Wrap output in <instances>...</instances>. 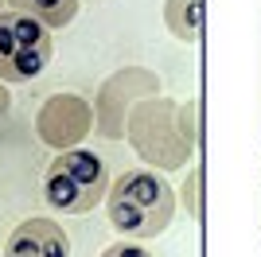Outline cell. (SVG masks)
Wrapping results in <instances>:
<instances>
[{
	"label": "cell",
	"mask_w": 261,
	"mask_h": 257,
	"mask_svg": "<svg viewBox=\"0 0 261 257\" xmlns=\"http://www.w3.org/2000/svg\"><path fill=\"white\" fill-rule=\"evenodd\" d=\"M106 218L121 238H160L175 218V191L152 168H129L109 179L106 191Z\"/></svg>",
	"instance_id": "1"
},
{
	"label": "cell",
	"mask_w": 261,
	"mask_h": 257,
	"mask_svg": "<svg viewBox=\"0 0 261 257\" xmlns=\"http://www.w3.org/2000/svg\"><path fill=\"white\" fill-rule=\"evenodd\" d=\"M109 191V164L90 148H63L43 171V203L55 214H90Z\"/></svg>",
	"instance_id": "2"
},
{
	"label": "cell",
	"mask_w": 261,
	"mask_h": 257,
	"mask_svg": "<svg viewBox=\"0 0 261 257\" xmlns=\"http://www.w3.org/2000/svg\"><path fill=\"white\" fill-rule=\"evenodd\" d=\"M55 55V32L35 16L0 12V82H32Z\"/></svg>",
	"instance_id": "3"
},
{
	"label": "cell",
	"mask_w": 261,
	"mask_h": 257,
	"mask_svg": "<svg viewBox=\"0 0 261 257\" xmlns=\"http://www.w3.org/2000/svg\"><path fill=\"white\" fill-rule=\"evenodd\" d=\"M125 137L133 140L137 156L148 160L152 168H179L187 160V140L179 137V121L168 101H148V106L129 109Z\"/></svg>",
	"instance_id": "4"
},
{
	"label": "cell",
	"mask_w": 261,
	"mask_h": 257,
	"mask_svg": "<svg viewBox=\"0 0 261 257\" xmlns=\"http://www.w3.org/2000/svg\"><path fill=\"white\" fill-rule=\"evenodd\" d=\"M94 128V106L82 94H51L35 113V133L47 148H78Z\"/></svg>",
	"instance_id": "5"
},
{
	"label": "cell",
	"mask_w": 261,
	"mask_h": 257,
	"mask_svg": "<svg viewBox=\"0 0 261 257\" xmlns=\"http://www.w3.org/2000/svg\"><path fill=\"white\" fill-rule=\"evenodd\" d=\"M156 78L144 70H117L101 82L98 97H94V128L106 140H121L125 137V121H129V106L137 97L152 94Z\"/></svg>",
	"instance_id": "6"
},
{
	"label": "cell",
	"mask_w": 261,
	"mask_h": 257,
	"mask_svg": "<svg viewBox=\"0 0 261 257\" xmlns=\"http://www.w3.org/2000/svg\"><path fill=\"white\" fill-rule=\"evenodd\" d=\"M4 257H70V234L55 218L35 214V218H23L8 234Z\"/></svg>",
	"instance_id": "7"
},
{
	"label": "cell",
	"mask_w": 261,
	"mask_h": 257,
	"mask_svg": "<svg viewBox=\"0 0 261 257\" xmlns=\"http://www.w3.org/2000/svg\"><path fill=\"white\" fill-rule=\"evenodd\" d=\"M4 8L35 16V20L47 23L51 32H59V28H66V23L78 16V0H4Z\"/></svg>",
	"instance_id": "8"
},
{
	"label": "cell",
	"mask_w": 261,
	"mask_h": 257,
	"mask_svg": "<svg viewBox=\"0 0 261 257\" xmlns=\"http://www.w3.org/2000/svg\"><path fill=\"white\" fill-rule=\"evenodd\" d=\"M168 28L175 39H199V0H172L168 4Z\"/></svg>",
	"instance_id": "9"
},
{
	"label": "cell",
	"mask_w": 261,
	"mask_h": 257,
	"mask_svg": "<svg viewBox=\"0 0 261 257\" xmlns=\"http://www.w3.org/2000/svg\"><path fill=\"white\" fill-rule=\"evenodd\" d=\"M101 257H152L148 246H133V242H117V246L101 249Z\"/></svg>",
	"instance_id": "10"
},
{
	"label": "cell",
	"mask_w": 261,
	"mask_h": 257,
	"mask_svg": "<svg viewBox=\"0 0 261 257\" xmlns=\"http://www.w3.org/2000/svg\"><path fill=\"white\" fill-rule=\"evenodd\" d=\"M8 106H12V97H8V90H4V82H0V117L8 113Z\"/></svg>",
	"instance_id": "11"
},
{
	"label": "cell",
	"mask_w": 261,
	"mask_h": 257,
	"mask_svg": "<svg viewBox=\"0 0 261 257\" xmlns=\"http://www.w3.org/2000/svg\"><path fill=\"white\" fill-rule=\"evenodd\" d=\"M0 12H4V0H0Z\"/></svg>",
	"instance_id": "12"
}]
</instances>
